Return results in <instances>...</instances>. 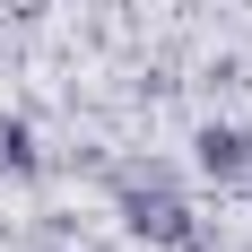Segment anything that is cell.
Wrapping results in <instances>:
<instances>
[{"label": "cell", "mask_w": 252, "mask_h": 252, "mask_svg": "<svg viewBox=\"0 0 252 252\" xmlns=\"http://www.w3.org/2000/svg\"><path fill=\"white\" fill-rule=\"evenodd\" d=\"M191 165H200L218 191H235V183L252 174V130H244V122H200V139H191Z\"/></svg>", "instance_id": "7a4b0ae2"}, {"label": "cell", "mask_w": 252, "mask_h": 252, "mask_svg": "<svg viewBox=\"0 0 252 252\" xmlns=\"http://www.w3.org/2000/svg\"><path fill=\"white\" fill-rule=\"evenodd\" d=\"M244 183H252V174H244Z\"/></svg>", "instance_id": "277c9868"}, {"label": "cell", "mask_w": 252, "mask_h": 252, "mask_svg": "<svg viewBox=\"0 0 252 252\" xmlns=\"http://www.w3.org/2000/svg\"><path fill=\"white\" fill-rule=\"evenodd\" d=\"M35 165H44V148H35V130H26V122H9V113H0V174H35Z\"/></svg>", "instance_id": "3957f363"}, {"label": "cell", "mask_w": 252, "mask_h": 252, "mask_svg": "<svg viewBox=\"0 0 252 252\" xmlns=\"http://www.w3.org/2000/svg\"><path fill=\"white\" fill-rule=\"evenodd\" d=\"M122 226L139 244H165V252H200V226H191V200H183L165 174H122Z\"/></svg>", "instance_id": "6da1fadb"}]
</instances>
